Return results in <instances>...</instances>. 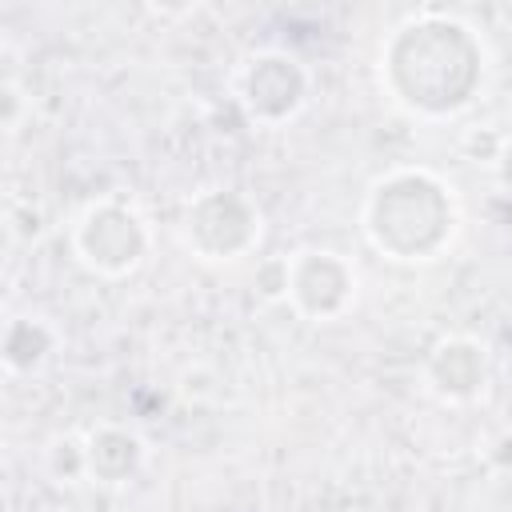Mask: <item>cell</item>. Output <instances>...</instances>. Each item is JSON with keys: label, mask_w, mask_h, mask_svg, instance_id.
<instances>
[{"label": "cell", "mask_w": 512, "mask_h": 512, "mask_svg": "<svg viewBox=\"0 0 512 512\" xmlns=\"http://www.w3.org/2000/svg\"><path fill=\"white\" fill-rule=\"evenodd\" d=\"M144 448L132 432H120V428H100L88 436V448H84V472H92L96 480L104 484H124L136 464H140Z\"/></svg>", "instance_id": "obj_8"}, {"label": "cell", "mask_w": 512, "mask_h": 512, "mask_svg": "<svg viewBox=\"0 0 512 512\" xmlns=\"http://www.w3.org/2000/svg\"><path fill=\"white\" fill-rule=\"evenodd\" d=\"M260 232V216L236 192H208L184 216V240L204 260H232L240 256Z\"/></svg>", "instance_id": "obj_4"}, {"label": "cell", "mask_w": 512, "mask_h": 512, "mask_svg": "<svg viewBox=\"0 0 512 512\" xmlns=\"http://www.w3.org/2000/svg\"><path fill=\"white\" fill-rule=\"evenodd\" d=\"M496 168H500V184L512 192V140L504 144V152H500V160H496Z\"/></svg>", "instance_id": "obj_10"}, {"label": "cell", "mask_w": 512, "mask_h": 512, "mask_svg": "<svg viewBox=\"0 0 512 512\" xmlns=\"http://www.w3.org/2000/svg\"><path fill=\"white\" fill-rule=\"evenodd\" d=\"M356 292V272L336 252H300L288 264V296L300 312L316 320H332L348 308Z\"/></svg>", "instance_id": "obj_5"}, {"label": "cell", "mask_w": 512, "mask_h": 512, "mask_svg": "<svg viewBox=\"0 0 512 512\" xmlns=\"http://www.w3.org/2000/svg\"><path fill=\"white\" fill-rule=\"evenodd\" d=\"M304 100V76L288 56H256L244 72V104L260 120H284Z\"/></svg>", "instance_id": "obj_6"}, {"label": "cell", "mask_w": 512, "mask_h": 512, "mask_svg": "<svg viewBox=\"0 0 512 512\" xmlns=\"http://www.w3.org/2000/svg\"><path fill=\"white\" fill-rule=\"evenodd\" d=\"M432 384L440 396L448 400H468L484 388V348L468 344V340H448L432 352Z\"/></svg>", "instance_id": "obj_7"}, {"label": "cell", "mask_w": 512, "mask_h": 512, "mask_svg": "<svg viewBox=\"0 0 512 512\" xmlns=\"http://www.w3.org/2000/svg\"><path fill=\"white\" fill-rule=\"evenodd\" d=\"M456 208L448 188L416 168L392 172L372 184L364 208L368 240L396 260H432L452 240Z\"/></svg>", "instance_id": "obj_1"}, {"label": "cell", "mask_w": 512, "mask_h": 512, "mask_svg": "<svg viewBox=\"0 0 512 512\" xmlns=\"http://www.w3.org/2000/svg\"><path fill=\"white\" fill-rule=\"evenodd\" d=\"M420 56L424 68H392L388 80L396 96L416 112H456L472 100L480 84V48L472 32L456 20H416L400 28Z\"/></svg>", "instance_id": "obj_2"}, {"label": "cell", "mask_w": 512, "mask_h": 512, "mask_svg": "<svg viewBox=\"0 0 512 512\" xmlns=\"http://www.w3.org/2000/svg\"><path fill=\"white\" fill-rule=\"evenodd\" d=\"M72 248H76V256H80L92 272L124 276V272H132V268L144 260V252H148V232H144V220H140L128 204L104 200V204H92V208L76 220Z\"/></svg>", "instance_id": "obj_3"}, {"label": "cell", "mask_w": 512, "mask_h": 512, "mask_svg": "<svg viewBox=\"0 0 512 512\" xmlns=\"http://www.w3.org/2000/svg\"><path fill=\"white\" fill-rule=\"evenodd\" d=\"M48 348H52V332L32 316L12 320L4 332V364L12 372H32L48 356Z\"/></svg>", "instance_id": "obj_9"}]
</instances>
